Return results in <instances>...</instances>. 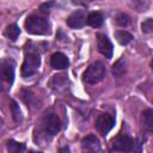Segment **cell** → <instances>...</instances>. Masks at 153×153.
Masks as SVG:
<instances>
[{"instance_id":"6da1fadb","label":"cell","mask_w":153,"mask_h":153,"mask_svg":"<svg viewBox=\"0 0 153 153\" xmlns=\"http://www.w3.org/2000/svg\"><path fill=\"white\" fill-rule=\"evenodd\" d=\"M41 65V56L39 53L35 48H26L25 50V59L22 66V75L24 78L32 76Z\"/></svg>"},{"instance_id":"7a4b0ae2","label":"cell","mask_w":153,"mask_h":153,"mask_svg":"<svg viewBox=\"0 0 153 153\" xmlns=\"http://www.w3.org/2000/svg\"><path fill=\"white\" fill-rule=\"evenodd\" d=\"M25 29L31 35H48L50 32L48 20L37 14H31L26 18Z\"/></svg>"},{"instance_id":"3957f363","label":"cell","mask_w":153,"mask_h":153,"mask_svg":"<svg viewBox=\"0 0 153 153\" xmlns=\"http://www.w3.org/2000/svg\"><path fill=\"white\" fill-rule=\"evenodd\" d=\"M104 76H105V67H104V65L102 62H99V61H96V62L91 63L86 68V71L82 74V80L86 84L93 85V84H97V82L102 81L104 79Z\"/></svg>"},{"instance_id":"277c9868","label":"cell","mask_w":153,"mask_h":153,"mask_svg":"<svg viewBox=\"0 0 153 153\" xmlns=\"http://www.w3.org/2000/svg\"><path fill=\"white\" fill-rule=\"evenodd\" d=\"M14 79V62L12 59L0 60V81L4 86L11 87Z\"/></svg>"},{"instance_id":"5b68a950","label":"cell","mask_w":153,"mask_h":153,"mask_svg":"<svg viewBox=\"0 0 153 153\" xmlns=\"http://www.w3.org/2000/svg\"><path fill=\"white\" fill-rule=\"evenodd\" d=\"M133 145H134V141L133 139L127 135V134H120L117 135L112 142H111V149L115 151V152H123V153H127V152H130L133 149Z\"/></svg>"},{"instance_id":"8992f818","label":"cell","mask_w":153,"mask_h":153,"mask_svg":"<svg viewBox=\"0 0 153 153\" xmlns=\"http://www.w3.org/2000/svg\"><path fill=\"white\" fill-rule=\"evenodd\" d=\"M115 124V117L110 114H100L96 120V129L99 134L105 136L114 127Z\"/></svg>"},{"instance_id":"52a82bcc","label":"cell","mask_w":153,"mask_h":153,"mask_svg":"<svg viewBox=\"0 0 153 153\" xmlns=\"http://www.w3.org/2000/svg\"><path fill=\"white\" fill-rule=\"evenodd\" d=\"M43 127L45 133H48L49 135H55L60 131L61 129V122L60 118L56 114L49 112L47 115H44L43 117Z\"/></svg>"},{"instance_id":"ba28073f","label":"cell","mask_w":153,"mask_h":153,"mask_svg":"<svg viewBox=\"0 0 153 153\" xmlns=\"http://www.w3.org/2000/svg\"><path fill=\"white\" fill-rule=\"evenodd\" d=\"M81 148L85 153H103L99 140L94 135H87L81 141Z\"/></svg>"},{"instance_id":"9c48e42d","label":"cell","mask_w":153,"mask_h":153,"mask_svg":"<svg viewBox=\"0 0 153 153\" xmlns=\"http://www.w3.org/2000/svg\"><path fill=\"white\" fill-rule=\"evenodd\" d=\"M86 12L84 10H78L75 12H73L66 20L67 25L72 29H80L85 25L86 23Z\"/></svg>"},{"instance_id":"30bf717a","label":"cell","mask_w":153,"mask_h":153,"mask_svg":"<svg viewBox=\"0 0 153 153\" xmlns=\"http://www.w3.org/2000/svg\"><path fill=\"white\" fill-rule=\"evenodd\" d=\"M97 47H98L99 53L103 56H105L106 59H110L112 56L114 47H112V43L110 42V39L108 38V36L99 33L97 36Z\"/></svg>"},{"instance_id":"8fae6325","label":"cell","mask_w":153,"mask_h":153,"mask_svg":"<svg viewBox=\"0 0 153 153\" xmlns=\"http://www.w3.org/2000/svg\"><path fill=\"white\" fill-rule=\"evenodd\" d=\"M69 65V61H68V57L57 51V53H54L51 56H50V66L54 68V69H65L67 68Z\"/></svg>"},{"instance_id":"7c38bea8","label":"cell","mask_w":153,"mask_h":153,"mask_svg":"<svg viewBox=\"0 0 153 153\" xmlns=\"http://www.w3.org/2000/svg\"><path fill=\"white\" fill-rule=\"evenodd\" d=\"M141 122H142V126L146 130L152 131V129H153V110L152 109H147L142 112Z\"/></svg>"},{"instance_id":"4fadbf2b","label":"cell","mask_w":153,"mask_h":153,"mask_svg":"<svg viewBox=\"0 0 153 153\" xmlns=\"http://www.w3.org/2000/svg\"><path fill=\"white\" fill-rule=\"evenodd\" d=\"M87 24L92 27H99L104 22V16L100 12H92L87 16Z\"/></svg>"},{"instance_id":"5bb4252c","label":"cell","mask_w":153,"mask_h":153,"mask_svg":"<svg viewBox=\"0 0 153 153\" xmlns=\"http://www.w3.org/2000/svg\"><path fill=\"white\" fill-rule=\"evenodd\" d=\"M115 37H116L117 42L120 44H122V45L128 44L133 39V36L128 31H126V30H117V31H115Z\"/></svg>"},{"instance_id":"9a60e30c","label":"cell","mask_w":153,"mask_h":153,"mask_svg":"<svg viewBox=\"0 0 153 153\" xmlns=\"http://www.w3.org/2000/svg\"><path fill=\"white\" fill-rule=\"evenodd\" d=\"M7 151L8 153H23L25 151V145L14 140H10L7 141Z\"/></svg>"},{"instance_id":"2e32d148","label":"cell","mask_w":153,"mask_h":153,"mask_svg":"<svg viewBox=\"0 0 153 153\" xmlns=\"http://www.w3.org/2000/svg\"><path fill=\"white\" fill-rule=\"evenodd\" d=\"M19 33H20V30H19V27H18L16 24L8 25V26L6 27V30H5V36H6L8 39H11V41H16V39L18 38Z\"/></svg>"},{"instance_id":"e0dca14e","label":"cell","mask_w":153,"mask_h":153,"mask_svg":"<svg viewBox=\"0 0 153 153\" xmlns=\"http://www.w3.org/2000/svg\"><path fill=\"white\" fill-rule=\"evenodd\" d=\"M124 72H126L124 61H123V59H120V60L112 66V74H114L115 76H121Z\"/></svg>"},{"instance_id":"ac0fdd59","label":"cell","mask_w":153,"mask_h":153,"mask_svg":"<svg viewBox=\"0 0 153 153\" xmlns=\"http://www.w3.org/2000/svg\"><path fill=\"white\" fill-rule=\"evenodd\" d=\"M11 109H12V114H13L14 121H17V122L22 121V112H20L19 105H18L14 100H12V102H11Z\"/></svg>"},{"instance_id":"d6986e66","label":"cell","mask_w":153,"mask_h":153,"mask_svg":"<svg viewBox=\"0 0 153 153\" xmlns=\"http://www.w3.org/2000/svg\"><path fill=\"white\" fill-rule=\"evenodd\" d=\"M130 19H129V16H127L126 13H120L116 18V23L120 25V26H127L129 24Z\"/></svg>"},{"instance_id":"ffe728a7","label":"cell","mask_w":153,"mask_h":153,"mask_svg":"<svg viewBox=\"0 0 153 153\" xmlns=\"http://www.w3.org/2000/svg\"><path fill=\"white\" fill-rule=\"evenodd\" d=\"M141 27H142V31L143 32H152V30H153V20L151 19V18H148V19H146L143 23H142V25H141Z\"/></svg>"},{"instance_id":"44dd1931","label":"cell","mask_w":153,"mask_h":153,"mask_svg":"<svg viewBox=\"0 0 153 153\" xmlns=\"http://www.w3.org/2000/svg\"><path fill=\"white\" fill-rule=\"evenodd\" d=\"M133 149H134V153H141V143L136 140L133 145Z\"/></svg>"},{"instance_id":"7402d4cb","label":"cell","mask_w":153,"mask_h":153,"mask_svg":"<svg viewBox=\"0 0 153 153\" xmlns=\"http://www.w3.org/2000/svg\"><path fill=\"white\" fill-rule=\"evenodd\" d=\"M59 153H69V148H68L67 146H65V147H62V148H60V151H59Z\"/></svg>"},{"instance_id":"603a6c76","label":"cell","mask_w":153,"mask_h":153,"mask_svg":"<svg viewBox=\"0 0 153 153\" xmlns=\"http://www.w3.org/2000/svg\"><path fill=\"white\" fill-rule=\"evenodd\" d=\"M4 90H5V86H4V85H2V82L0 81V92H2Z\"/></svg>"},{"instance_id":"cb8c5ba5","label":"cell","mask_w":153,"mask_h":153,"mask_svg":"<svg viewBox=\"0 0 153 153\" xmlns=\"http://www.w3.org/2000/svg\"><path fill=\"white\" fill-rule=\"evenodd\" d=\"M29 153H41V152H32V151H31V152H29Z\"/></svg>"},{"instance_id":"d4e9b609","label":"cell","mask_w":153,"mask_h":153,"mask_svg":"<svg viewBox=\"0 0 153 153\" xmlns=\"http://www.w3.org/2000/svg\"><path fill=\"white\" fill-rule=\"evenodd\" d=\"M1 126H2V122H1V120H0V128H1Z\"/></svg>"}]
</instances>
